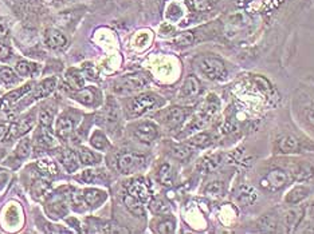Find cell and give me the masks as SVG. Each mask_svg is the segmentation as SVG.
I'll list each match as a JSON object with an SVG mask.
<instances>
[{"label": "cell", "instance_id": "1", "mask_svg": "<svg viewBox=\"0 0 314 234\" xmlns=\"http://www.w3.org/2000/svg\"><path fill=\"white\" fill-rule=\"evenodd\" d=\"M162 103L163 100L160 99V96H157L153 92H145V94L138 95L133 99L132 103H130V112L134 116H138V115H142L148 111L153 110V108H156Z\"/></svg>", "mask_w": 314, "mask_h": 234}, {"label": "cell", "instance_id": "2", "mask_svg": "<svg viewBox=\"0 0 314 234\" xmlns=\"http://www.w3.org/2000/svg\"><path fill=\"white\" fill-rule=\"evenodd\" d=\"M146 158L140 154H134V152H125L121 154L117 160V166L122 174H133V172H138L140 168L145 166Z\"/></svg>", "mask_w": 314, "mask_h": 234}, {"label": "cell", "instance_id": "3", "mask_svg": "<svg viewBox=\"0 0 314 234\" xmlns=\"http://www.w3.org/2000/svg\"><path fill=\"white\" fill-rule=\"evenodd\" d=\"M199 68H200L203 74L206 75L207 78L211 79V80L222 79L226 75L224 63L220 59H218V58H204L202 62H200V64H199Z\"/></svg>", "mask_w": 314, "mask_h": 234}, {"label": "cell", "instance_id": "4", "mask_svg": "<svg viewBox=\"0 0 314 234\" xmlns=\"http://www.w3.org/2000/svg\"><path fill=\"white\" fill-rule=\"evenodd\" d=\"M79 115L74 116L73 112H65L57 120V136L59 138H67L74 132L77 124H78Z\"/></svg>", "mask_w": 314, "mask_h": 234}, {"label": "cell", "instance_id": "5", "mask_svg": "<svg viewBox=\"0 0 314 234\" xmlns=\"http://www.w3.org/2000/svg\"><path fill=\"white\" fill-rule=\"evenodd\" d=\"M146 86V80L144 76L140 75H128L121 78L116 83V91L118 92H130V91H137L144 88Z\"/></svg>", "mask_w": 314, "mask_h": 234}, {"label": "cell", "instance_id": "6", "mask_svg": "<svg viewBox=\"0 0 314 234\" xmlns=\"http://www.w3.org/2000/svg\"><path fill=\"white\" fill-rule=\"evenodd\" d=\"M188 115V111L182 108V107H171L168 110L160 112L163 124H166L170 128H178L184 122V120Z\"/></svg>", "mask_w": 314, "mask_h": 234}, {"label": "cell", "instance_id": "7", "mask_svg": "<svg viewBox=\"0 0 314 234\" xmlns=\"http://www.w3.org/2000/svg\"><path fill=\"white\" fill-rule=\"evenodd\" d=\"M287 184V174L282 168H273L266 174L263 188L273 192L281 190Z\"/></svg>", "mask_w": 314, "mask_h": 234}, {"label": "cell", "instance_id": "8", "mask_svg": "<svg viewBox=\"0 0 314 234\" xmlns=\"http://www.w3.org/2000/svg\"><path fill=\"white\" fill-rule=\"evenodd\" d=\"M159 136V128L153 122H142L134 128V136L142 144H152Z\"/></svg>", "mask_w": 314, "mask_h": 234}, {"label": "cell", "instance_id": "9", "mask_svg": "<svg viewBox=\"0 0 314 234\" xmlns=\"http://www.w3.org/2000/svg\"><path fill=\"white\" fill-rule=\"evenodd\" d=\"M128 193L132 194L137 200H140L141 202H148L152 198V192L149 189L148 184L142 178H137V180L129 182Z\"/></svg>", "mask_w": 314, "mask_h": 234}, {"label": "cell", "instance_id": "10", "mask_svg": "<svg viewBox=\"0 0 314 234\" xmlns=\"http://www.w3.org/2000/svg\"><path fill=\"white\" fill-rule=\"evenodd\" d=\"M101 94L95 87H83L81 90H77V92L73 94V99L78 100L85 106H97L99 103Z\"/></svg>", "mask_w": 314, "mask_h": 234}, {"label": "cell", "instance_id": "11", "mask_svg": "<svg viewBox=\"0 0 314 234\" xmlns=\"http://www.w3.org/2000/svg\"><path fill=\"white\" fill-rule=\"evenodd\" d=\"M275 150L281 154H293L299 150V140L293 136H282L275 142Z\"/></svg>", "mask_w": 314, "mask_h": 234}, {"label": "cell", "instance_id": "12", "mask_svg": "<svg viewBox=\"0 0 314 234\" xmlns=\"http://www.w3.org/2000/svg\"><path fill=\"white\" fill-rule=\"evenodd\" d=\"M310 188L306 185H297L285 196V202L287 205H298L309 197Z\"/></svg>", "mask_w": 314, "mask_h": 234}, {"label": "cell", "instance_id": "13", "mask_svg": "<svg viewBox=\"0 0 314 234\" xmlns=\"http://www.w3.org/2000/svg\"><path fill=\"white\" fill-rule=\"evenodd\" d=\"M202 86L198 79L195 78L194 75H191L186 79V82L183 84L182 91H180V96L183 99H194L200 94Z\"/></svg>", "mask_w": 314, "mask_h": 234}, {"label": "cell", "instance_id": "14", "mask_svg": "<svg viewBox=\"0 0 314 234\" xmlns=\"http://www.w3.org/2000/svg\"><path fill=\"white\" fill-rule=\"evenodd\" d=\"M45 42L50 48L54 50L65 48L67 46V38L62 32L57 31V30H47L46 31Z\"/></svg>", "mask_w": 314, "mask_h": 234}, {"label": "cell", "instance_id": "15", "mask_svg": "<svg viewBox=\"0 0 314 234\" xmlns=\"http://www.w3.org/2000/svg\"><path fill=\"white\" fill-rule=\"evenodd\" d=\"M59 160L61 164H63V168H66L67 172H74L77 168H78V156L77 152H73L71 148H65V150H61L59 152Z\"/></svg>", "mask_w": 314, "mask_h": 234}, {"label": "cell", "instance_id": "16", "mask_svg": "<svg viewBox=\"0 0 314 234\" xmlns=\"http://www.w3.org/2000/svg\"><path fill=\"white\" fill-rule=\"evenodd\" d=\"M108 194L98 189H86L83 190V202L90 208H95L99 206L101 204L106 201Z\"/></svg>", "mask_w": 314, "mask_h": 234}, {"label": "cell", "instance_id": "17", "mask_svg": "<svg viewBox=\"0 0 314 234\" xmlns=\"http://www.w3.org/2000/svg\"><path fill=\"white\" fill-rule=\"evenodd\" d=\"M120 107L117 104V102L113 98H110L106 103V108H105V120L108 126L113 128L120 124Z\"/></svg>", "mask_w": 314, "mask_h": 234}, {"label": "cell", "instance_id": "18", "mask_svg": "<svg viewBox=\"0 0 314 234\" xmlns=\"http://www.w3.org/2000/svg\"><path fill=\"white\" fill-rule=\"evenodd\" d=\"M305 216V208H293L286 212L285 214V224L287 226L289 232L295 230V228L299 226V224L303 220Z\"/></svg>", "mask_w": 314, "mask_h": 234}, {"label": "cell", "instance_id": "19", "mask_svg": "<svg viewBox=\"0 0 314 234\" xmlns=\"http://www.w3.org/2000/svg\"><path fill=\"white\" fill-rule=\"evenodd\" d=\"M55 87H57V78H54V76L42 80V82L35 87V90H34L33 99H41L49 96V95L55 90Z\"/></svg>", "mask_w": 314, "mask_h": 234}, {"label": "cell", "instance_id": "20", "mask_svg": "<svg viewBox=\"0 0 314 234\" xmlns=\"http://www.w3.org/2000/svg\"><path fill=\"white\" fill-rule=\"evenodd\" d=\"M294 180L298 182H307L314 177V166L309 162H299L294 168Z\"/></svg>", "mask_w": 314, "mask_h": 234}, {"label": "cell", "instance_id": "21", "mask_svg": "<svg viewBox=\"0 0 314 234\" xmlns=\"http://www.w3.org/2000/svg\"><path fill=\"white\" fill-rule=\"evenodd\" d=\"M34 115H27L26 118L21 120V122H18V124H14L10 128V132H11V136H22L27 134V132L34 128Z\"/></svg>", "mask_w": 314, "mask_h": 234}, {"label": "cell", "instance_id": "22", "mask_svg": "<svg viewBox=\"0 0 314 234\" xmlns=\"http://www.w3.org/2000/svg\"><path fill=\"white\" fill-rule=\"evenodd\" d=\"M124 204L126 206V209L136 217H144L145 210L142 206V202L140 200H137L136 197H133L132 194H125L124 196Z\"/></svg>", "mask_w": 314, "mask_h": 234}, {"label": "cell", "instance_id": "23", "mask_svg": "<svg viewBox=\"0 0 314 234\" xmlns=\"http://www.w3.org/2000/svg\"><path fill=\"white\" fill-rule=\"evenodd\" d=\"M31 87H33V84H31V83H27V84H25V86L21 87V88L11 91V92H9L7 95H5L3 102H2V106L3 107L11 106V104H14V103H17L18 100L23 96V95H26L30 90H31Z\"/></svg>", "mask_w": 314, "mask_h": 234}, {"label": "cell", "instance_id": "24", "mask_svg": "<svg viewBox=\"0 0 314 234\" xmlns=\"http://www.w3.org/2000/svg\"><path fill=\"white\" fill-rule=\"evenodd\" d=\"M78 158L79 162L83 164V166H93V164H98L101 162V156L99 154H95L91 150L86 148H81L78 152Z\"/></svg>", "mask_w": 314, "mask_h": 234}, {"label": "cell", "instance_id": "25", "mask_svg": "<svg viewBox=\"0 0 314 234\" xmlns=\"http://www.w3.org/2000/svg\"><path fill=\"white\" fill-rule=\"evenodd\" d=\"M66 79L71 88H74L75 91L81 90V88L85 87V76H83V74L81 71L70 68V70L67 71Z\"/></svg>", "mask_w": 314, "mask_h": 234}, {"label": "cell", "instance_id": "26", "mask_svg": "<svg viewBox=\"0 0 314 234\" xmlns=\"http://www.w3.org/2000/svg\"><path fill=\"white\" fill-rule=\"evenodd\" d=\"M256 200L255 190L250 186H242L236 194V201L242 205H251L252 202Z\"/></svg>", "mask_w": 314, "mask_h": 234}, {"label": "cell", "instance_id": "27", "mask_svg": "<svg viewBox=\"0 0 314 234\" xmlns=\"http://www.w3.org/2000/svg\"><path fill=\"white\" fill-rule=\"evenodd\" d=\"M90 144L95 148V150H101V152L106 150V148H109V146H110L106 136H105L102 132H99V130H95V132L91 134Z\"/></svg>", "mask_w": 314, "mask_h": 234}, {"label": "cell", "instance_id": "28", "mask_svg": "<svg viewBox=\"0 0 314 234\" xmlns=\"http://www.w3.org/2000/svg\"><path fill=\"white\" fill-rule=\"evenodd\" d=\"M15 71L18 75L21 76H30V75H35L38 71V64L33 62H27V60H21L17 63Z\"/></svg>", "mask_w": 314, "mask_h": 234}, {"label": "cell", "instance_id": "29", "mask_svg": "<svg viewBox=\"0 0 314 234\" xmlns=\"http://www.w3.org/2000/svg\"><path fill=\"white\" fill-rule=\"evenodd\" d=\"M222 164V156H218V154H214V156H210L204 158V160L200 162L199 164V168L204 172H214L219 164Z\"/></svg>", "mask_w": 314, "mask_h": 234}, {"label": "cell", "instance_id": "30", "mask_svg": "<svg viewBox=\"0 0 314 234\" xmlns=\"http://www.w3.org/2000/svg\"><path fill=\"white\" fill-rule=\"evenodd\" d=\"M171 156L179 160H187L192 156V148L188 144H175L171 148Z\"/></svg>", "mask_w": 314, "mask_h": 234}, {"label": "cell", "instance_id": "31", "mask_svg": "<svg viewBox=\"0 0 314 234\" xmlns=\"http://www.w3.org/2000/svg\"><path fill=\"white\" fill-rule=\"evenodd\" d=\"M157 177H159V181L162 182V185L164 186L172 185V184H174V172H172L171 164H162V168H159V172H157Z\"/></svg>", "mask_w": 314, "mask_h": 234}, {"label": "cell", "instance_id": "32", "mask_svg": "<svg viewBox=\"0 0 314 234\" xmlns=\"http://www.w3.org/2000/svg\"><path fill=\"white\" fill-rule=\"evenodd\" d=\"M176 229V221L172 217L162 218L160 221L156 224V232L163 234H171L174 233Z\"/></svg>", "mask_w": 314, "mask_h": 234}, {"label": "cell", "instance_id": "33", "mask_svg": "<svg viewBox=\"0 0 314 234\" xmlns=\"http://www.w3.org/2000/svg\"><path fill=\"white\" fill-rule=\"evenodd\" d=\"M47 213L54 218L65 217L69 213L67 205L65 202H53L51 205L47 206Z\"/></svg>", "mask_w": 314, "mask_h": 234}, {"label": "cell", "instance_id": "34", "mask_svg": "<svg viewBox=\"0 0 314 234\" xmlns=\"http://www.w3.org/2000/svg\"><path fill=\"white\" fill-rule=\"evenodd\" d=\"M54 114L55 111L53 108H42L39 111V124H41L42 128H50L51 124H53V120H54Z\"/></svg>", "mask_w": 314, "mask_h": 234}, {"label": "cell", "instance_id": "35", "mask_svg": "<svg viewBox=\"0 0 314 234\" xmlns=\"http://www.w3.org/2000/svg\"><path fill=\"white\" fill-rule=\"evenodd\" d=\"M31 190H33L34 197L41 198L50 190V184L46 181V180H37V181L33 184Z\"/></svg>", "mask_w": 314, "mask_h": 234}, {"label": "cell", "instance_id": "36", "mask_svg": "<svg viewBox=\"0 0 314 234\" xmlns=\"http://www.w3.org/2000/svg\"><path fill=\"white\" fill-rule=\"evenodd\" d=\"M277 225V217L274 214H266L265 217L262 218V221H259L260 229L266 230V232H275Z\"/></svg>", "mask_w": 314, "mask_h": 234}, {"label": "cell", "instance_id": "37", "mask_svg": "<svg viewBox=\"0 0 314 234\" xmlns=\"http://www.w3.org/2000/svg\"><path fill=\"white\" fill-rule=\"evenodd\" d=\"M211 136H208L207 132H200V134H196L195 136H192L190 140L191 146H196V148H207L211 144Z\"/></svg>", "mask_w": 314, "mask_h": 234}, {"label": "cell", "instance_id": "38", "mask_svg": "<svg viewBox=\"0 0 314 234\" xmlns=\"http://www.w3.org/2000/svg\"><path fill=\"white\" fill-rule=\"evenodd\" d=\"M15 154H17L18 158H21V160H25L27 156L31 154V140L29 138H25V140H22L19 144H18V148L15 150Z\"/></svg>", "mask_w": 314, "mask_h": 234}, {"label": "cell", "instance_id": "39", "mask_svg": "<svg viewBox=\"0 0 314 234\" xmlns=\"http://www.w3.org/2000/svg\"><path fill=\"white\" fill-rule=\"evenodd\" d=\"M38 168L42 172H46V174H50V176H58V168L57 164L50 160H38Z\"/></svg>", "mask_w": 314, "mask_h": 234}, {"label": "cell", "instance_id": "40", "mask_svg": "<svg viewBox=\"0 0 314 234\" xmlns=\"http://www.w3.org/2000/svg\"><path fill=\"white\" fill-rule=\"evenodd\" d=\"M183 16V7L178 3H171L168 7H167V18L171 19V20H179L180 18Z\"/></svg>", "mask_w": 314, "mask_h": 234}, {"label": "cell", "instance_id": "41", "mask_svg": "<svg viewBox=\"0 0 314 234\" xmlns=\"http://www.w3.org/2000/svg\"><path fill=\"white\" fill-rule=\"evenodd\" d=\"M0 79L5 83H7V84H13V83L18 80V76L9 67H2L0 68Z\"/></svg>", "mask_w": 314, "mask_h": 234}, {"label": "cell", "instance_id": "42", "mask_svg": "<svg viewBox=\"0 0 314 234\" xmlns=\"http://www.w3.org/2000/svg\"><path fill=\"white\" fill-rule=\"evenodd\" d=\"M195 36L192 32H183L180 34L179 36H176L175 39V43L180 47H187V46H191L194 43Z\"/></svg>", "mask_w": 314, "mask_h": 234}, {"label": "cell", "instance_id": "43", "mask_svg": "<svg viewBox=\"0 0 314 234\" xmlns=\"http://www.w3.org/2000/svg\"><path fill=\"white\" fill-rule=\"evenodd\" d=\"M79 178H81V181L86 182V184H93V182L98 181L99 172H95V170H85Z\"/></svg>", "mask_w": 314, "mask_h": 234}, {"label": "cell", "instance_id": "44", "mask_svg": "<svg viewBox=\"0 0 314 234\" xmlns=\"http://www.w3.org/2000/svg\"><path fill=\"white\" fill-rule=\"evenodd\" d=\"M207 194L210 196H214V197H219L223 193V186H222V182H211L208 188H207Z\"/></svg>", "mask_w": 314, "mask_h": 234}, {"label": "cell", "instance_id": "45", "mask_svg": "<svg viewBox=\"0 0 314 234\" xmlns=\"http://www.w3.org/2000/svg\"><path fill=\"white\" fill-rule=\"evenodd\" d=\"M168 205H167L166 202H163V201H153L152 202V210L154 212V213L157 214H163V213H166V212H168Z\"/></svg>", "mask_w": 314, "mask_h": 234}, {"label": "cell", "instance_id": "46", "mask_svg": "<svg viewBox=\"0 0 314 234\" xmlns=\"http://www.w3.org/2000/svg\"><path fill=\"white\" fill-rule=\"evenodd\" d=\"M83 75H86V76H89L91 79H95L98 76V72H97V70H95V67L93 64L86 63V64H83Z\"/></svg>", "mask_w": 314, "mask_h": 234}, {"label": "cell", "instance_id": "47", "mask_svg": "<svg viewBox=\"0 0 314 234\" xmlns=\"http://www.w3.org/2000/svg\"><path fill=\"white\" fill-rule=\"evenodd\" d=\"M10 55H11V50H10L9 46L0 43V59L6 60V59H9Z\"/></svg>", "mask_w": 314, "mask_h": 234}, {"label": "cell", "instance_id": "48", "mask_svg": "<svg viewBox=\"0 0 314 234\" xmlns=\"http://www.w3.org/2000/svg\"><path fill=\"white\" fill-rule=\"evenodd\" d=\"M9 34V24L6 23L5 19H0V39L7 36Z\"/></svg>", "mask_w": 314, "mask_h": 234}, {"label": "cell", "instance_id": "49", "mask_svg": "<svg viewBox=\"0 0 314 234\" xmlns=\"http://www.w3.org/2000/svg\"><path fill=\"white\" fill-rule=\"evenodd\" d=\"M9 172L7 170H3V168H0V184H5L7 180H9Z\"/></svg>", "mask_w": 314, "mask_h": 234}, {"label": "cell", "instance_id": "50", "mask_svg": "<svg viewBox=\"0 0 314 234\" xmlns=\"http://www.w3.org/2000/svg\"><path fill=\"white\" fill-rule=\"evenodd\" d=\"M9 132V128L6 124H0V140H3Z\"/></svg>", "mask_w": 314, "mask_h": 234}, {"label": "cell", "instance_id": "51", "mask_svg": "<svg viewBox=\"0 0 314 234\" xmlns=\"http://www.w3.org/2000/svg\"><path fill=\"white\" fill-rule=\"evenodd\" d=\"M307 120H309V124L314 128V108L307 112Z\"/></svg>", "mask_w": 314, "mask_h": 234}, {"label": "cell", "instance_id": "52", "mask_svg": "<svg viewBox=\"0 0 314 234\" xmlns=\"http://www.w3.org/2000/svg\"><path fill=\"white\" fill-rule=\"evenodd\" d=\"M307 214H309V216H310V218H313V220H314V201L311 202V204H310L309 209H307Z\"/></svg>", "mask_w": 314, "mask_h": 234}, {"label": "cell", "instance_id": "53", "mask_svg": "<svg viewBox=\"0 0 314 234\" xmlns=\"http://www.w3.org/2000/svg\"><path fill=\"white\" fill-rule=\"evenodd\" d=\"M172 31H174V28L170 24H164L162 27V32H172Z\"/></svg>", "mask_w": 314, "mask_h": 234}, {"label": "cell", "instance_id": "54", "mask_svg": "<svg viewBox=\"0 0 314 234\" xmlns=\"http://www.w3.org/2000/svg\"><path fill=\"white\" fill-rule=\"evenodd\" d=\"M303 232H305V233H314V228H309V229H305V230H303Z\"/></svg>", "mask_w": 314, "mask_h": 234}, {"label": "cell", "instance_id": "55", "mask_svg": "<svg viewBox=\"0 0 314 234\" xmlns=\"http://www.w3.org/2000/svg\"><path fill=\"white\" fill-rule=\"evenodd\" d=\"M0 107H2V102H0Z\"/></svg>", "mask_w": 314, "mask_h": 234}, {"label": "cell", "instance_id": "56", "mask_svg": "<svg viewBox=\"0 0 314 234\" xmlns=\"http://www.w3.org/2000/svg\"><path fill=\"white\" fill-rule=\"evenodd\" d=\"M49 2H51V0H49Z\"/></svg>", "mask_w": 314, "mask_h": 234}]
</instances>
